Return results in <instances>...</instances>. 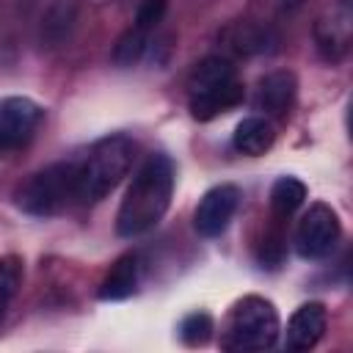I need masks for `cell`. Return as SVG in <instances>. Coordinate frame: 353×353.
I'll return each mask as SVG.
<instances>
[{
	"label": "cell",
	"mask_w": 353,
	"mask_h": 353,
	"mask_svg": "<svg viewBox=\"0 0 353 353\" xmlns=\"http://www.w3.org/2000/svg\"><path fill=\"white\" fill-rule=\"evenodd\" d=\"M174 179L176 168L168 154L157 152L141 163L116 212L119 237H141L163 221V215L171 207Z\"/></svg>",
	"instance_id": "6da1fadb"
},
{
	"label": "cell",
	"mask_w": 353,
	"mask_h": 353,
	"mask_svg": "<svg viewBox=\"0 0 353 353\" xmlns=\"http://www.w3.org/2000/svg\"><path fill=\"white\" fill-rule=\"evenodd\" d=\"M135 157H138V143L130 135L116 132V135L99 138L80 160H74V165H77V201L80 204L102 201L132 171Z\"/></svg>",
	"instance_id": "7a4b0ae2"
},
{
	"label": "cell",
	"mask_w": 353,
	"mask_h": 353,
	"mask_svg": "<svg viewBox=\"0 0 353 353\" xmlns=\"http://www.w3.org/2000/svg\"><path fill=\"white\" fill-rule=\"evenodd\" d=\"M245 97V88L237 77V69L223 55H210L199 61L188 77V108L199 121H210L232 108H237Z\"/></svg>",
	"instance_id": "3957f363"
},
{
	"label": "cell",
	"mask_w": 353,
	"mask_h": 353,
	"mask_svg": "<svg viewBox=\"0 0 353 353\" xmlns=\"http://www.w3.org/2000/svg\"><path fill=\"white\" fill-rule=\"evenodd\" d=\"M281 331L276 306L262 295H245L240 298L223 325L221 347L232 353H256L276 345Z\"/></svg>",
	"instance_id": "277c9868"
},
{
	"label": "cell",
	"mask_w": 353,
	"mask_h": 353,
	"mask_svg": "<svg viewBox=\"0 0 353 353\" xmlns=\"http://www.w3.org/2000/svg\"><path fill=\"white\" fill-rule=\"evenodd\" d=\"M17 207L36 218H52L66 212L77 201V165L74 160L52 163L30 174L17 188Z\"/></svg>",
	"instance_id": "5b68a950"
},
{
	"label": "cell",
	"mask_w": 353,
	"mask_h": 353,
	"mask_svg": "<svg viewBox=\"0 0 353 353\" xmlns=\"http://www.w3.org/2000/svg\"><path fill=\"white\" fill-rule=\"evenodd\" d=\"M339 234H342V223H339L336 210L323 204V201H317L301 215L292 243H295L298 256L323 259V256H328L334 251V245L339 243Z\"/></svg>",
	"instance_id": "8992f818"
},
{
	"label": "cell",
	"mask_w": 353,
	"mask_h": 353,
	"mask_svg": "<svg viewBox=\"0 0 353 353\" xmlns=\"http://www.w3.org/2000/svg\"><path fill=\"white\" fill-rule=\"evenodd\" d=\"M44 119V108L30 97L0 99V152L25 146Z\"/></svg>",
	"instance_id": "52a82bcc"
},
{
	"label": "cell",
	"mask_w": 353,
	"mask_h": 353,
	"mask_svg": "<svg viewBox=\"0 0 353 353\" xmlns=\"http://www.w3.org/2000/svg\"><path fill=\"white\" fill-rule=\"evenodd\" d=\"M350 39H353V11L350 3L342 0L314 22V44L323 61L339 63L350 52Z\"/></svg>",
	"instance_id": "ba28073f"
},
{
	"label": "cell",
	"mask_w": 353,
	"mask_h": 353,
	"mask_svg": "<svg viewBox=\"0 0 353 353\" xmlns=\"http://www.w3.org/2000/svg\"><path fill=\"white\" fill-rule=\"evenodd\" d=\"M240 204V190L229 182L210 188L201 199L199 207L193 212V226L201 237H221L226 232V226L232 223L234 212Z\"/></svg>",
	"instance_id": "9c48e42d"
},
{
	"label": "cell",
	"mask_w": 353,
	"mask_h": 353,
	"mask_svg": "<svg viewBox=\"0 0 353 353\" xmlns=\"http://www.w3.org/2000/svg\"><path fill=\"white\" fill-rule=\"evenodd\" d=\"M298 80L290 69H273L256 83L254 108L265 113V119H284L295 102Z\"/></svg>",
	"instance_id": "30bf717a"
},
{
	"label": "cell",
	"mask_w": 353,
	"mask_h": 353,
	"mask_svg": "<svg viewBox=\"0 0 353 353\" xmlns=\"http://www.w3.org/2000/svg\"><path fill=\"white\" fill-rule=\"evenodd\" d=\"M223 50L232 55H243V58H254V55H268L276 50L279 36L254 19H243V22H232L223 33H221Z\"/></svg>",
	"instance_id": "8fae6325"
},
{
	"label": "cell",
	"mask_w": 353,
	"mask_h": 353,
	"mask_svg": "<svg viewBox=\"0 0 353 353\" xmlns=\"http://www.w3.org/2000/svg\"><path fill=\"white\" fill-rule=\"evenodd\" d=\"M325 325H328V314H325V306L323 303L309 301V303L298 306L292 312L290 323H287V334H284L287 350H292V353L312 350L323 339Z\"/></svg>",
	"instance_id": "7c38bea8"
},
{
	"label": "cell",
	"mask_w": 353,
	"mask_h": 353,
	"mask_svg": "<svg viewBox=\"0 0 353 353\" xmlns=\"http://www.w3.org/2000/svg\"><path fill=\"white\" fill-rule=\"evenodd\" d=\"M273 141H276V130H273L270 119H265V116H248L232 132V146L248 157H259V154L270 152Z\"/></svg>",
	"instance_id": "4fadbf2b"
},
{
	"label": "cell",
	"mask_w": 353,
	"mask_h": 353,
	"mask_svg": "<svg viewBox=\"0 0 353 353\" xmlns=\"http://www.w3.org/2000/svg\"><path fill=\"white\" fill-rule=\"evenodd\" d=\"M138 281H141V259L135 254H124L113 268L110 273L105 276V281L99 284V298L102 301H121V298H130L135 290H138Z\"/></svg>",
	"instance_id": "5bb4252c"
},
{
	"label": "cell",
	"mask_w": 353,
	"mask_h": 353,
	"mask_svg": "<svg viewBox=\"0 0 353 353\" xmlns=\"http://www.w3.org/2000/svg\"><path fill=\"white\" fill-rule=\"evenodd\" d=\"M152 33H154L152 28H143V25L132 22V28L124 30V33L119 36V41L113 44V63L121 66V69L135 66V63L146 55L149 41H152Z\"/></svg>",
	"instance_id": "9a60e30c"
},
{
	"label": "cell",
	"mask_w": 353,
	"mask_h": 353,
	"mask_svg": "<svg viewBox=\"0 0 353 353\" xmlns=\"http://www.w3.org/2000/svg\"><path fill=\"white\" fill-rule=\"evenodd\" d=\"M306 201V185L298 176H279L270 188V207L276 215L287 218Z\"/></svg>",
	"instance_id": "2e32d148"
},
{
	"label": "cell",
	"mask_w": 353,
	"mask_h": 353,
	"mask_svg": "<svg viewBox=\"0 0 353 353\" xmlns=\"http://www.w3.org/2000/svg\"><path fill=\"white\" fill-rule=\"evenodd\" d=\"M179 336L185 339V345H204L212 336V317L207 312H193L182 320L179 325Z\"/></svg>",
	"instance_id": "e0dca14e"
},
{
	"label": "cell",
	"mask_w": 353,
	"mask_h": 353,
	"mask_svg": "<svg viewBox=\"0 0 353 353\" xmlns=\"http://www.w3.org/2000/svg\"><path fill=\"white\" fill-rule=\"evenodd\" d=\"M19 287V265L14 259H0V317L6 314L11 298Z\"/></svg>",
	"instance_id": "ac0fdd59"
},
{
	"label": "cell",
	"mask_w": 353,
	"mask_h": 353,
	"mask_svg": "<svg viewBox=\"0 0 353 353\" xmlns=\"http://www.w3.org/2000/svg\"><path fill=\"white\" fill-rule=\"evenodd\" d=\"M163 14H165V0H143V6H141L138 14H135V22L154 30V28L160 25Z\"/></svg>",
	"instance_id": "d6986e66"
},
{
	"label": "cell",
	"mask_w": 353,
	"mask_h": 353,
	"mask_svg": "<svg viewBox=\"0 0 353 353\" xmlns=\"http://www.w3.org/2000/svg\"><path fill=\"white\" fill-rule=\"evenodd\" d=\"M279 3H281V8H284V11H298L306 0H279Z\"/></svg>",
	"instance_id": "ffe728a7"
}]
</instances>
